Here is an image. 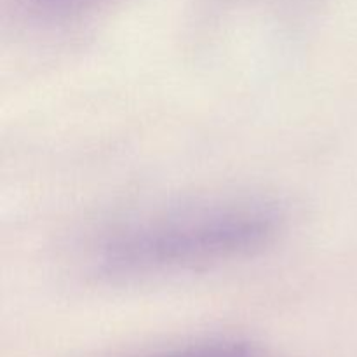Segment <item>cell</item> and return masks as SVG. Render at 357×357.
I'll return each instance as SVG.
<instances>
[{"label":"cell","instance_id":"2","mask_svg":"<svg viewBox=\"0 0 357 357\" xmlns=\"http://www.w3.org/2000/svg\"><path fill=\"white\" fill-rule=\"evenodd\" d=\"M28 9L45 21H63L79 17L96 9L107 0H26Z\"/></svg>","mask_w":357,"mask_h":357},{"label":"cell","instance_id":"1","mask_svg":"<svg viewBox=\"0 0 357 357\" xmlns=\"http://www.w3.org/2000/svg\"><path fill=\"white\" fill-rule=\"evenodd\" d=\"M282 213L264 201H223L152 216L114 230L96 264L108 275H152L239 260L271 246Z\"/></svg>","mask_w":357,"mask_h":357},{"label":"cell","instance_id":"3","mask_svg":"<svg viewBox=\"0 0 357 357\" xmlns=\"http://www.w3.org/2000/svg\"><path fill=\"white\" fill-rule=\"evenodd\" d=\"M150 357H258L253 347L241 342H218V344L197 345L181 351L157 354Z\"/></svg>","mask_w":357,"mask_h":357}]
</instances>
